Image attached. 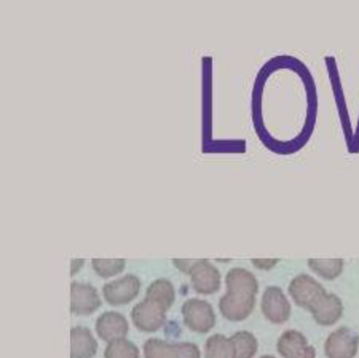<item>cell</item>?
Segmentation results:
<instances>
[{
    "instance_id": "1",
    "label": "cell",
    "mask_w": 359,
    "mask_h": 358,
    "mask_svg": "<svg viewBox=\"0 0 359 358\" xmlns=\"http://www.w3.org/2000/svg\"><path fill=\"white\" fill-rule=\"evenodd\" d=\"M228 293L219 303L224 316L231 319H242L250 314L255 304L258 284L254 275L243 268L231 270L226 279Z\"/></svg>"
},
{
    "instance_id": "2",
    "label": "cell",
    "mask_w": 359,
    "mask_h": 358,
    "mask_svg": "<svg viewBox=\"0 0 359 358\" xmlns=\"http://www.w3.org/2000/svg\"><path fill=\"white\" fill-rule=\"evenodd\" d=\"M294 302L313 311L327 294L320 284L308 275H299L289 287Z\"/></svg>"
},
{
    "instance_id": "3",
    "label": "cell",
    "mask_w": 359,
    "mask_h": 358,
    "mask_svg": "<svg viewBox=\"0 0 359 358\" xmlns=\"http://www.w3.org/2000/svg\"><path fill=\"white\" fill-rule=\"evenodd\" d=\"M166 310L163 305L146 298L132 309L131 319L139 330L153 332L164 324Z\"/></svg>"
},
{
    "instance_id": "4",
    "label": "cell",
    "mask_w": 359,
    "mask_h": 358,
    "mask_svg": "<svg viewBox=\"0 0 359 358\" xmlns=\"http://www.w3.org/2000/svg\"><path fill=\"white\" fill-rule=\"evenodd\" d=\"M140 287L141 282L136 275H126L104 285L103 296L112 305L127 304L137 296Z\"/></svg>"
},
{
    "instance_id": "5",
    "label": "cell",
    "mask_w": 359,
    "mask_h": 358,
    "mask_svg": "<svg viewBox=\"0 0 359 358\" xmlns=\"http://www.w3.org/2000/svg\"><path fill=\"white\" fill-rule=\"evenodd\" d=\"M102 300L95 287L74 281L71 284V312L88 315L101 307Z\"/></svg>"
},
{
    "instance_id": "6",
    "label": "cell",
    "mask_w": 359,
    "mask_h": 358,
    "mask_svg": "<svg viewBox=\"0 0 359 358\" xmlns=\"http://www.w3.org/2000/svg\"><path fill=\"white\" fill-rule=\"evenodd\" d=\"M146 358H198V351L193 345H172L158 338H150L144 345Z\"/></svg>"
},
{
    "instance_id": "7",
    "label": "cell",
    "mask_w": 359,
    "mask_h": 358,
    "mask_svg": "<svg viewBox=\"0 0 359 358\" xmlns=\"http://www.w3.org/2000/svg\"><path fill=\"white\" fill-rule=\"evenodd\" d=\"M95 331L100 338L109 343L115 339L125 338L129 331V323L119 312L106 311L97 317Z\"/></svg>"
},
{
    "instance_id": "8",
    "label": "cell",
    "mask_w": 359,
    "mask_h": 358,
    "mask_svg": "<svg viewBox=\"0 0 359 358\" xmlns=\"http://www.w3.org/2000/svg\"><path fill=\"white\" fill-rule=\"evenodd\" d=\"M182 312L185 323L195 330L205 331L213 326V310L204 300H189L184 304Z\"/></svg>"
},
{
    "instance_id": "9",
    "label": "cell",
    "mask_w": 359,
    "mask_h": 358,
    "mask_svg": "<svg viewBox=\"0 0 359 358\" xmlns=\"http://www.w3.org/2000/svg\"><path fill=\"white\" fill-rule=\"evenodd\" d=\"M190 274L194 289L199 293L216 292L221 284V275L218 270L205 259H198Z\"/></svg>"
},
{
    "instance_id": "10",
    "label": "cell",
    "mask_w": 359,
    "mask_h": 358,
    "mask_svg": "<svg viewBox=\"0 0 359 358\" xmlns=\"http://www.w3.org/2000/svg\"><path fill=\"white\" fill-rule=\"evenodd\" d=\"M262 309L269 319L276 322L285 321L290 315V304L279 287L266 289L262 298Z\"/></svg>"
},
{
    "instance_id": "11",
    "label": "cell",
    "mask_w": 359,
    "mask_h": 358,
    "mask_svg": "<svg viewBox=\"0 0 359 358\" xmlns=\"http://www.w3.org/2000/svg\"><path fill=\"white\" fill-rule=\"evenodd\" d=\"M358 340L354 332L341 329L328 338L327 354L330 358H351L355 354Z\"/></svg>"
},
{
    "instance_id": "12",
    "label": "cell",
    "mask_w": 359,
    "mask_h": 358,
    "mask_svg": "<svg viewBox=\"0 0 359 358\" xmlns=\"http://www.w3.org/2000/svg\"><path fill=\"white\" fill-rule=\"evenodd\" d=\"M98 344L89 328L77 326L71 329V358H92Z\"/></svg>"
},
{
    "instance_id": "13",
    "label": "cell",
    "mask_w": 359,
    "mask_h": 358,
    "mask_svg": "<svg viewBox=\"0 0 359 358\" xmlns=\"http://www.w3.org/2000/svg\"><path fill=\"white\" fill-rule=\"evenodd\" d=\"M343 312L341 300L333 294H327L322 302L312 311L316 319L322 324L329 325L337 322Z\"/></svg>"
},
{
    "instance_id": "14",
    "label": "cell",
    "mask_w": 359,
    "mask_h": 358,
    "mask_svg": "<svg viewBox=\"0 0 359 358\" xmlns=\"http://www.w3.org/2000/svg\"><path fill=\"white\" fill-rule=\"evenodd\" d=\"M146 298L158 303L168 310L175 300V287L169 280H156L148 287Z\"/></svg>"
},
{
    "instance_id": "15",
    "label": "cell",
    "mask_w": 359,
    "mask_h": 358,
    "mask_svg": "<svg viewBox=\"0 0 359 358\" xmlns=\"http://www.w3.org/2000/svg\"><path fill=\"white\" fill-rule=\"evenodd\" d=\"M279 348L282 355L286 358H302L308 352L306 340L300 333L288 331L283 335Z\"/></svg>"
},
{
    "instance_id": "16",
    "label": "cell",
    "mask_w": 359,
    "mask_h": 358,
    "mask_svg": "<svg viewBox=\"0 0 359 358\" xmlns=\"http://www.w3.org/2000/svg\"><path fill=\"white\" fill-rule=\"evenodd\" d=\"M309 265L314 273L324 279L332 280L340 275L344 270V261L341 259H311Z\"/></svg>"
},
{
    "instance_id": "17",
    "label": "cell",
    "mask_w": 359,
    "mask_h": 358,
    "mask_svg": "<svg viewBox=\"0 0 359 358\" xmlns=\"http://www.w3.org/2000/svg\"><path fill=\"white\" fill-rule=\"evenodd\" d=\"M104 358H139V350L125 338L115 339L108 343L104 351Z\"/></svg>"
},
{
    "instance_id": "18",
    "label": "cell",
    "mask_w": 359,
    "mask_h": 358,
    "mask_svg": "<svg viewBox=\"0 0 359 358\" xmlns=\"http://www.w3.org/2000/svg\"><path fill=\"white\" fill-rule=\"evenodd\" d=\"M126 266L123 259H93L92 267L97 275L102 278H109L121 273H123Z\"/></svg>"
},
{
    "instance_id": "19",
    "label": "cell",
    "mask_w": 359,
    "mask_h": 358,
    "mask_svg": "<svg viewBox=\"0 0 359 358\" xmlns=\"http://www.w3.org/2000/svg\"><path fill=\"white\" fill-rule=\"evenodd\" d=\"M208 358H235V349L222 336L212 337L208 344Z\"/></svg>"
},
{
    "instance_id": "20",
    "label": "cell",
    "mask_w": 359,
    "mask_h": 358,
    "mask_svg": "<svg viewBox=\"0 0 359 358\" xmlns=\"http://www.w3.org/2000/svg\"><path fill=\"white\" fill-rule=\"evenodd\" d=\"M235 358H248L254 354L256 343L250 334L237 333L234 337Z\"/></svg>"
},
{
    "instance_id": "21",
    "label": "cell",
    "mask_w": 359,
    "mask_h": 358,
    "mask_svg": "<svg viewBox=\"0 0 359 358\" xmlns=\"http://www.w3.org/2000/svg\"><path fill=\"white\" fill-rule=\"evenodd\" d=\"M198 259H173V264L185 273H191Z\"/></svg>"
},
{
    "instance_id": "22",
    "label": "cell",
    "mask_w": 359,
    "mask_h": 358,
    "mask_svg": "<svg viewBox=\"0 0 359 358\" xmlns=\"http://www.w3.org/2000/svg\"><path fill=\"white\" fill-rule=\"evenodd\" d=\"M252 261L255 266L260 269H269L279 261L278 259H254Z\"/></svg>"
},
{
    "instance_id": "23",
    "label": "cell",
    "mask_w": 359,
    "mask_h": 358,
    "mask_svg": "<svg viewBox=\"0 0 359 358\" xmlns=\"http://www.w3.org/2000/svg\"><path fill=\"white\" fill-rule=\"evenodd\" d=\"M83 259H73L72 261V271L71 275L73 276L83 265Z\"/></svg>"
},
{
    "instance_id": "24",
    "label": "cell",
    "mask_w": 359,
    "mask_h": 358,
    "mask_svg": "<svg viewBox=\"0 0 359 358\" xmlns=\"http://www.w3.org/2000/svg\"><path fill=\"white\" fill-rule=\"evenodd\" d=\"M314 357V352L311 349H309L308 352H306L304 357L302 358H313Z\"/></svg>"
},
{
    "instance_id": "25",
    "label": "cell",
    "mask_w": 359,
    "mask_h": 358,
    "mask_svg": "<svg viewBox=\"0 0 359 358\" xmlns=\"http://www.w3.org/2000/svg\"><path fill=\"white\" fill-rule=\"evenodd\" d=\"M262 358H274V357H262Z\"/></svg>"
}]
</instances>
